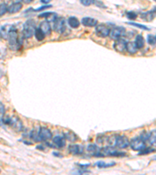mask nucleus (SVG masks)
Wrapping results in <instances>:
<instances>
[{
  "label": "nucleus",
  "mask_w": 156,
  "mask_h": 175,
  "mask_svg": "<svg viewBox=\"0 0 156 175\" xmlns=\"http://www.w3.org/2000/svg\"><path fill=\"white\" fill-rule=\"evenodd\" d=\"M69 151L73 155H81L84 153V147L77 144H73L69 146Z\"/></svg>",
  "instance_id": "12"
},
{
  "label": "nucleus",
  "mask_w": 156,
  "mask_h": 175,
  "mask_svg": "<svg viewBox=\"0 0 156 175\" xmlns=\"http://www.w3.org/2000/svg\"><path fill=\"white\" fill-rule=\"evenodd\" d=\"M4 114H5V107H4L3 103L0 102V115L2 118L4 116Z\"/></svg>",
  "instance_id": "35"
},
{
  "label": "nucleus",
  "mask_w": 156,
  "mask_h": 175,
  "mask_svg": "<svg viewBox=\"0 0 156 175\" xmlns=\"http://www.w3.org/2000/svg\"><path fill=\"white\" fill-rule=\"evenodd\" d=\"M143 19L146 21H151L153 18H154V16H153L152 13L151 12H148L147 14H142Z\"/></svg>",
  "instance_id": "29"
},
{
  "label": "nucleus",
  "mask_w": 156,
  "mask_h": 175,
  "mask_svg": "<svg viewBox=\"0 0 156 175\" xmlns=\"http://www.w3.org/2000/svg\"><path fill=\"white\" fill-rule=\"evenodd\" d=\"M125 32L126 31H125L124 27H116L113 30H110L109 37H111V39H113L114 41L119 40V39L122 38V37L124 36Z\"/></svg>",
  "instance_id": "7"
},
{
  "label": "nucleus",
  "mask_w": 156,
  "mask_h": 175,
  "mask_svg": "<svg viewBox=\"0 0 156 175\" xmlns=\"http://www.w3.org/2000/svg\"><path fill=\"white\" fill-rule=\"evenodd\" d=\"M54 30L59 33H64L67 30V22L63 17L56 18L54 21Z\"/></svg>",
  "instance_id": "5"
},
{
  "label": "nucleus",
  "mask_w": 156,
  "mask_h": 175,
  "mask_svg": "<svg viewBox=\"0 0 156 175\" xmlns=\"http://www.w3.org/2000/svg\"><path fill=\"white\" fill-rule=\"evenodd\" d=\"M147 41H148V43L150 44V45H153L156 43V38L153 35L149 34L148 35V38H147Z\"/></svg>",
  "instance_id": "31"
},
{
  "label": "nucleus",
  "mask_w": 156,
  "mask_h": 175,
  "mask_svg": "<svg viewBox=\"0 0 156 175\" xmlns=\"http://www.w3.org/2000/svg\"><path fill=\"white\" fill-rule=\"evenodd\" d=\"M80 1L82 5L85 6H89L95 2V0H80Z\"/></svg>",
  "instance_id": "33"
},
{
  "label": "nucleus",
  "mask_w": 156,
  "mask_h": 175,
  "mask_svg": "<svg viewBox=\"0 0 156 175\" xmlns=\"http://www.w3.org/2000/svg\"><path fill=\"white\" fill-rule=\"evenodd\" d=\"M38 28L40 29L42 32L46 35H49L51 32V26H50L49 23L47 20H45V21L41 22V23L39 24V27Z\"/></svg>",
  "instance_id": "14"
},
{
  "label": "nucleus",
  "mask_w": 156,
  "mask_h": 175,
  "mask_svg": "<svg viewBox=\"0 0 156 175\" xmlns=\"http://www.w3.org/2000/svg\"><path fill=\"white\" fill-rule=\"evenodd\" d=\"M155 150H154V149L152 148H146L145 147V149H143L142 150H141V152L139 153L140 155H143V154H151L152 152H154Z\"/></svg>",
  "instance_id": "30"
},
{
  "label": "nucleus",
  "mask_w": 156,
  "mask_h": 175,
  "mask_svg": "<svg viewBox=\"0 0 156 175\" xmlns=\"http://www.w3.org/2000/svg\"><path fill=\"white\" fill-rule=\"evenodd\" d=\"M129 24H130V25L132 26H134V27H138V28H141V29H143V30H149V28L147 27H145V25H142V24H139V23H133V22H129Z\"/></svg>",
  "instance_id": "32"
},
{
  "label": "nucleus",
  "mask_w": 156,
  "mask_h": 175,
  "mask_svg": "<svg viewBox=\"0 0 156 175\" xmlns=\"http://www.w3.org/2000/svg\"><path fill=\"white\" fill-rule=\"evenodd\" d=\"M51 6H43L42 7H40V8L37 9L36 11H41V10H45V9H47V8H49V7H51Z\"/></svg>",
  "instance_id": "36"
},
{
  "label": "nucleus",
  "mask_w": 156,
  "mask_h": 175,
  "mask_svg": "<svg viewBox=\"0 0 156 175\" xmlns=\"http://www.w3.org/2000/svg\"><path fill=\"white\" fill-rule=\"evenodd\" d=\"M38 136L41 141H48L52 138V133L48 128L45 127H42L38 132Z\"/></svg>",
  "instance_id": "10"
},
{
  "label": "nucleus",
  "mask_w": 156,
  "mask_h": 175,
  "mask_svg": "<svg viewBox=\"0 0 156 175\" xmlns=\"http://www.w3.org/2000/svg\"><path fill=\"white\" fill-rule=\"evenodd\" d=\"M13 26H9V25H6L4 27H2L0 30V36L2 38L4 39H7L8 37V35L10 31L11 30V29L13 28Z\"/></svg>",
  "instance_id": "18"
},
{
  "label": "nucleus",
  "mask_w": 156,
  "mask_h": 175,
  "mask_svg": "<svg viewBox=\"0 0 156 175\" xmlns=\"http://www.w3.org/2000/svg\"><path fill=\"white\" fill-rule=\"evenodd\" d=\"M113 47H114V49L116 51V52H123V51L126 50V41L123 40V39L122 38L115 41Z\"/></svg>",
  "instance_id": "11"
},
{
  "label": "nucleus",
  "mask_w": 156,
  "mask_h": 175,
  "mask_svg": "<svg viewBox=\"0 0 156 175\" xmlns=\"http://www.w3.org/2000/svg\"><path fill=\"white\" fill-rule=\"evenodd\" d=\"M65 138H67L70 142H76L78 140V136L73 132H67L64 134Z\"/></svg>",
  "instance_id": "22"
},
{
  "label": "nucleus",
  "mask_w": 156,
  "mask_h": 175,
  "mask_svg": "<svg viewBox=\"0 0 156 175\" xmlns=\"http://www.w3.org/2000/svg\"><path fill=\"white\" fill-rule=\"evenodd\" d=\"M81 23L84 26L88 27H95L98 24V21L92 17H84L81 20Z\"/></svg>",
  "instance_id": "13"
},
{
  "label": "nucleus",
  "mask_w": 156,
  "mask_h": 175,
  "mask_svg": "<svg viewBox=\"0 0 156 175\" xmlns=\"http://www.w3.org/2000/svg\"><path fill=\"white\" fill-rule=\"evenodd\" d=\"M30 138L35 142H41L39 136H38V132H36V130H32L30 133Z\"/></svg>",
  "instance_id": "26"
},
{
  "label": "nucleus",
  "mask_w": 156,
  "mask_h": 175,
  "mask_svg": "<svg viewBox=\"0 0 156 175\" xmlns=\"http://www.w3.org/2000/svg\"><path fill=\"white\" fill-rule=\"evenodd\" d=\"M135 45L138 47V49H141L145 47V41L142 35H138L135 38V41H134Z\"/></svg>",
  "instance_id": "19"
},
{
  "label": "nucleus",
  "mask_w": 156,
  "mask_h": 175,
  "mask_svg": "<svg viewBox=\"0 0 156 175\" xmlns=\"http://www.w3.org/2000/svg\"><path fill=\"white\" fill-rule=\"evenodd\" d=\"M8 125L11 127L15 132H21V131H23V122H22V121L20 120L17 116L10 117Z\"/></svg>",
  "instance_id": "4"
},
{
  "label": "nucleus",
  "mask_w": 156,
  "mask_h": 175,
  "mask_svg": "<svg viewBox=\"0 0 156 175\" xmlns=\"http://www.w3.org/2000/svg\"><path fill=\"white\" fill-rule=\"evenodd\" d=\"M68 24L70 25V27L72 28H77L80 26V22L78 20V19L75 17H70L68 19Z\"/></svg>",
  "instance_id": "21"
},
{
  "label": "nucleus",
  "mask_w": 156,
  "mask_h": 175,
  "mask_svg": "<svg viewBox=\"0 0 156 175\" xmlns=\"http://www.w3.org/2000/svg\"><path fill=\"white\" fill-rule=\"evenodd\" d=\"M129 146V141L125 135H116L115 146L119 149H125Z\"/></svg>",
  "instance_id": "8"
},
{
  "label": "nucleus",
  "mask_w": 156,
  "mask_h": 175,
  "mask_svg": "<svg viewBox=\"0 0 156 175\" xmlns=\"http://www.w3.org/2000/svg\"><path fill=\"white\" fill-rule=\"evenodd\" d=\"M23 2H24V3L28 4V3H31V2L33 0H23Z\"/></svg>",
  "instance_id": "39"
},
{
  "label": "nucleus",
  "mask_w": 156,
  "mask_h": 175,
  "mask_svg": "<svg viewBox=\"0 0 156 175\" xmlns=\"http://www.w3.org/2000/svg\"><path fill=\"white\" fill-rule=\"evenodd\" d=\"M35 30H36V26L35 20H28L23 24V34L26 38H31L32 36H34Z\"/></svg>",
  "instance_id": "2"
},
{
  "label": "nucleus",
  "mask_w": 156,
  "mask_h": 175,
  "mask_svg": "<svg viewBox=\"0 0 156 175\" xmlns=\"http://www.w3.org/2000/svg\"><path fill=\"white\" fill-rule=\"evenodd\" d=\"M115 164H116L115 163H108V164H106L105 162H104V161H99L96 163V165L98 166L99 168H105V167H112V166H114Z\"/></svg>",
  "instance_id": "27"
},
{
  "label": "nucleus",
  "mask_w": 156,
  "mask_h": 175,
  "mask_svg": "<svg viewBox=\"0 0 156 175\" xmlns=\"http://www.w3.org/2000/svg\"><path fill=\"white\" fill-rule=\"evenodd\" d=\"M87 150L92 155L95 156V157H98L100 152V148L95 144H90L88 146V148H87Z\"/></svg>",
  "instance_id": "17"
},
{
  "label": "nucleus",
  "mask_w": 156,
  "mask_h": 175,
  "mask_svg": "<svg viewBox=\"0 0 156 175\" xmlns=\"http://www.w3.org/2000/svg\"><path fill=\"white\" fill-rule=\"evenodd\" d=\"M129 146L132 150H135V151H141L146 147L145 146V141H144L140 136L133 138L131 142H129Z\"/></svg>",
  "instance_id": "6"
},
{
  "label": "nucleus",
  "mask_w": 156,
  "mask_h": 175,
  "mask_svg": "<svg viewBox=\"0 0 156 175\" xmlns=\"http://www.w3.org/2000/svg\"><path fill=\"white\" fill-rule=\"evenodd\" d=\"M148 141L151 146H156V130H152L150 132Z\"/></svg>",
  "instance_id": "23"
},
{
  "label": "nucleus",
  "mask_w": 156,
  "mask_h": 175,
  "mask_svg": "<svg viewBox=\"0 0 156 175\" xmlns=\"http://www.w3.org/2000/svg\"><path fill=\"white\" fill-rule=\"evenodd\" d=\"M96 34L100 37H106L109 36L110 29L105 24H99L96 26Z\"/></svg>",
  "instance_id": "9"
},
{
  "label": "nucleus",
  "mask_w": 156,
  "mask_h": 175,
  "mask_svg": "<svg viewBox=\"0 0 156 175\" xmlns=\"http://www.w3.org/2000/svg\"><path fill=\"white\" fill-rule=\"evenodd\" d=\"M155 38H156V36H155Z\"/></svg>",
  "instance_id": "41"
},
{
  "label": "nucleus",
  "mask_w": 156,
  "mask_h": 175,
  "mask_svg": "<svg viewBox=\"0 0 156 175\" xmlns=\"http://www.w3.org/2000/svg\"><path fill=\"white\" fill-rule=\"evenodd\" d=\"M22 7L23 6L21 3H13L10 6H8V13L10 14H17L21 10Z\"/></svg>",
  "instance_id": "16"
},
{
  "label": "nucleus",
  "mask_w": 156,
  "mask_h": 175,
  "mask_svg": "<svg viewBox=\"0 0 156 175\" xmlns=\"http://www.w3.org/2000/svg\"><path fill=\"white\" fill-rule=\"evenodd\" d=\"M154 1H155V2H156V0H154Z\"/></svg>",
  "instance_id": "40"
},
{
  "label": "nucleus",
  "mask_w": 156,
  "mask_h": 175,
  "mask_svg": "<svg viewBox=\"0 0 156 175\" xmlns=\"http://www.w3.org/2000/svg\"><path fill=\"white\" fill-rule=\"evenodd\" d=\"M51 1V0H41V2L44 4H48V3H49Z\"/></svg>",
  "instance_id": "37"
},
{
  "label": "nucleus",
  "mask_w": 156,
  "mask_h": 175,
  "mask_svg": "<svg viewBox=\"0 0 156 175\" xmlns=\"http://www.w3.org/2000/svg\"><path fill=\"white\" fill-rule=\"evenodd\" d=\"M126 16H127L128 19H129V20H135L137 18V14L133 12H128L126 14Z\"/></svg>",
  "instance_id": "34"
},
{
  "label": "nucleus",
  "mask_w": 156,
  "mask_h": 175,
  "mask_svg": "<svg viewBox=\"0 0 156 175\" xmlns=\"http://www.w3.org/2000/svg\"><path fill=\"white\" fill-rule=\"evenodd\" d=\"M52 142L56 146V147H58V148H63V147L65 146V145H66V138H65V137L60 136V135H56V136H55L53 138Z\"/></svg>",
  "instance_id": "15"
},
{
  "label": "nucleus",
  "mask_w": 156,
  "mask_h": 175,
  "mask_svg": "<svg viewBox=\"0 0 156 175\" xmlns=\"http://www.w3.org/2000/svg\"><path fill=\"white\" fill-rule=\"evenodd\" d=\"M126 50L129 54H135L138 52V47L136 46V45H135L134 42H129V43H126Z\"/></svg>",
  "instance_id": "20"
},
{
  "label": "nucleus",
  "mask_w": 156,
  "mask_h": 175,
  "mask_svg": "<svg viewBox=\"0 0 156 175\" xmlns=\"http://www.w3.org/2000/svg\"><path fill=\"white\" fill-rule=\"evenodd\" d=\"M13 3H20L23 0H10Z\"/></svg>",
  "instance_id": "38"
},
{
  "label": "nucleus",
  "mask_w": 156,
  "mask_h": 175,
  "mask_svg": "<svg viewBox=\"0 0 156 175\" xmlns=\"http://www.w3.org/2000/svg\"><path fill=\"white\" fill-rule=\"evenodd\" d=\"M7 12H8V6H6V4H0V17L5 15Z\"/></svg>",
  "instance_id": "28"
},
{
  "label": "nucleus",
  "mask_w": 156,
  "mask_h": 175,
  "mask_svg": "<svg viewBox=\"0 0 156 175\" xmlns=\"http://www.w3.org/2000/svg\"><path fill=\"white\" fill-rule=\"evenodd\" d=\"M38 17H42V18H45V19H48V20H50V19L52 18V17H53V18H55V17H56V15H55L54 13H51V12H47V13H43V14H40Z\"/></svg>",
  "instance_id": "25"
},
{
  "label": "nucleus",
  "mask_w": 156,
  "mask_h": 175,
  "mask_svg": "<svg viewBox=\"0 0 156 175\" xmlns=\"http://www.w3.org/2000/svg\"><path fill=\"white\" fill-rule=\"evenodd\" d=\"M125 153L119 152L113 146H106L100 149V152L98 157H124Z\"/></svg>",
  "instance_id": "1"
},
{
  "label": "nucleus",
  "mask_w": 156,
  "mask_h": 175,
  "mask_svg": "<svg viewBox=\"0 0 156 175\" xmlns=\"http://www.w3.org/2000/svg\"><path fill=\"white\" fill-rule=\"evenodd\" d=\"M8 41L10 48L13 49H18V47L21 45L20 42V39L18 38V34H17V30L14 27L11 29L8 35Z\"/></svg>",
  "instance_id": "3"
},
{
  "label": "nucleus",
  "mask_w": 156,
  "mask_h": 175,
  "mask_svg": "<svg viewBox=\"0 0 156 175\" xmlns=\"http://www.w3.org/2000/svg\"><path fill=\"white\" fill-rule=\"evenodd\" d=\"M35 37H36L37 40L39 41H43L45 37V34L39 28L36 29L35 33Z\"/></svg>",
  "instance_id": "24"
}]
</instances>
